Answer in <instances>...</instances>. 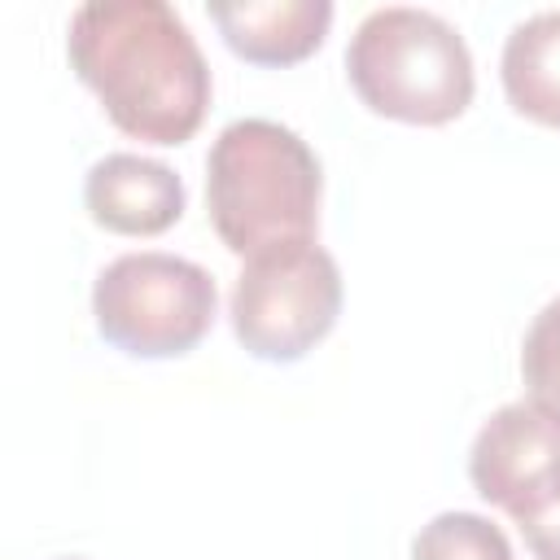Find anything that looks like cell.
Returning <instances> with one entry per match:
<instances>
[{"mask_svg":"<svg viewBox=\"0 0 560 560\" xmlns=\"http://www.w3.org/2000/svg\"><path fill=\"white\" fill-rule=\"evenodd\" d=\"M70 70L109 122L144 144H184L210 109V66L166 0H88L66 31Z\"/></svg>","mask_w":560,"mask_h":560,"instance_id":"1","label":"cell"},{"mask_svg":"<svg viewBox=\"0 0 560 560\" xmlns=\"http://www.w3.org/2000/svg\"><path fill=\"white\" fill-rule=\"evenodd\" d=\"M319 192L324 171L315 149L276 118H236L210 144V223L241 258L284 241H315Z\"/></svg>","mask_w":560,"mask_h":560,"instance_id":"2","label":"cell"},{"mask_svg":"<svg viewBox=\"0 0 560 560\" xmlns=\"http://www.w3.org/2000/svg\"><path fill=\"white\" fill-rule=\"evenodd\" d=\"M346 74L372 114L416 127L459 118L477 88L464 35L446 18L411 4L372 9L354 26L346 44Z\"/></svg>","mask_w":560,"mask_h":560,"instance_id":"3","label":"cell"},{"mask_svg":"<svg viewBox=\"0 0 560 560\" xmlns=\"http://www.w3.org/2000/svg\"><path fill=\"white\" fill-rule=\"evenodd\" d=\"M219 289L192 258L136 249L101 267L92 284L96 332L131 359H179L214 328Z\"/></svg>","mask_w":560,"mask_h":560,"instance_id":"4","label":"cell"},{"mask_svg":"<svg viewBox=\"0 0 560 560\" xmlns=\"http://www.w3.org/2000/svg\"><path fill=\"white\" fill-rule=\"evenodd\" d=\"M232 332L262 363L306 359L341 315L337 258L315 241L267 245L245 258L232 284Z\"/></svg>","mask_w":560,"mask_h":560,"instance_id":"5","label":"cell"},{"mask_svg":"<svg viewBox=\"0 0 560 560\" xmlns=\"http://www.w3.org/2000/svg\"><path fill=\"white\" fill-rule=\"evenodd\" d=\"M556 468H560V416L534 398L499 407L468 446L472 490L503 512H512Z\"/></svg>","mask_w":560,"mask_h":560,"instance_id":"6","label":"cell"},{"mask_svg":"<svg viewBox=\"0 0 560 560\" xmlns=\"http://www.w3.org/2000/svg\"><path fill=\"white\" fill-rule=\"evenodd\" d=\"M184 179L144 153H105L83 179V206L96 228L118 236H158L184 214Z\"/></svg>","mask_w":560,"mask_h":560,"instance_id":"7","label":"cell"},{"mask_svg":"<svg viewBox=\"0 0 560 560\" xmlns=\"http://www.w3.org/2000/svg\"><path fill=\"white\" fill-rule=\"evenodd\" d=\"M210 22L219 26L223 44L236 57L254 66H293L324 44L332 26V4L328 0H236V4H210Z\"/></svg>","mask_w":560,"mask_h":560,"instance_id":"8","label":"cell"},{"mask_svg":"<svg viewBox=\"0 0 560 560\" xmlns=\"http://www.w3.org/2000/svg\"><path fill=\"white\" fill-rule=\"evenodd\" d=\"M508 105L542 127H560V9L529 13L512 26L499 57Z\"/></svg>","mask_w":560,"mask_h":560,"instance_id":"9","label":"cell"},{"mask_svg":"<svg viewBox=\"0 0 560 560\" xmlns=\"http://www.w3.org/2000/svg\"><path fill=\"white\" fill-rule=\"evenodd\" d=\"M411 560H516L508 534L477 512H438L411 538Z\"/></svg>","mask_w":560,"mask_h":560,"instance_id":"10","label":"cell"},{"mask_svg":"<svg viewBox=\"0 0 560 560\" xmlns=\"http://www.w3.org/2000/svg\"><path fill=\"white\" fill-rule=\"evenodd\" d=\"M521 381L534 402L560 416V298H551L521 341Z\"/></svg>","mask_w":560,"mask_h":560,"instance_id":"11","label":"cell"},{"mask_svg":"<svg viewBox=\"0 0 560 560\" xmlns=\"http://www.w3.org/2000/svg\"><path fill=\"white\" fill-rule=\"evenodd\" d=\"M534 560H560V468L508 512Z\"/></svg>","mask_w":560,"mask_h":560,"instance_id":"12","label":"cell"},{"mask_svg":"<svg viewBox=\"0 0 560 560\" xmlns=\"http://www.w3.org/2000/svg\"><path fill=\"white\" fill-rule=\"evenodd\" d=\"M57 560H79V556H57Z\"/></svg>","mask_w":560,"mask_h":560,"instance_id":"13","label":"cell"}]
</instances>
